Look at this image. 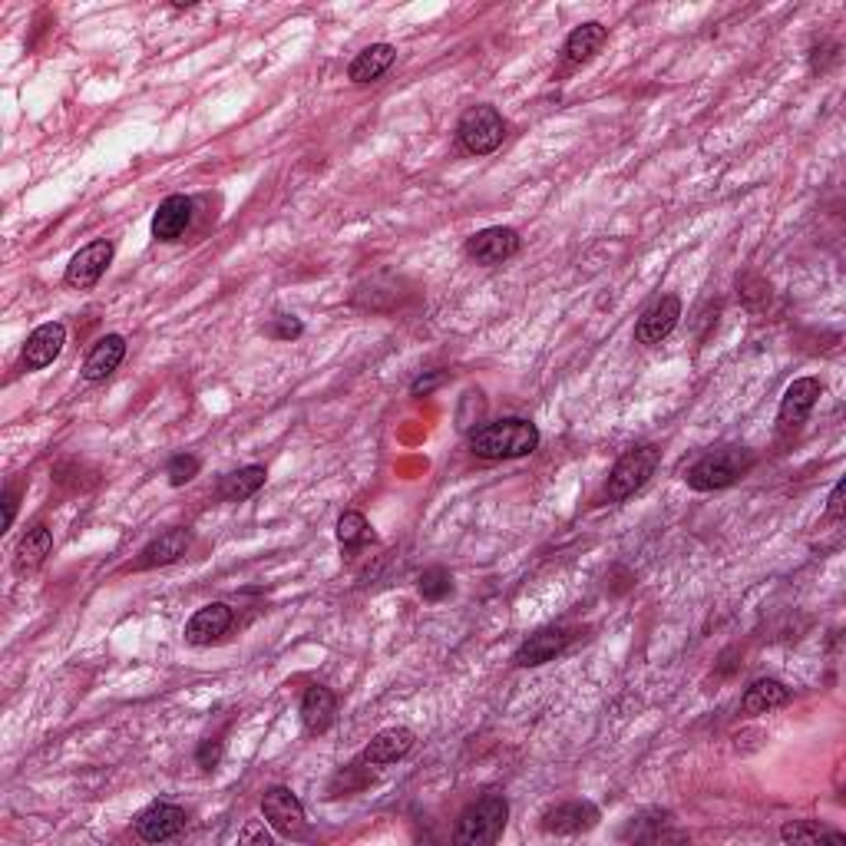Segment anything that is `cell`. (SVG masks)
Listing matches in <instances>:
<instances>
[{
	"label": "cell",
	"mask_w": 846,
	"mask_h": 846,
	"mask_svg": "<svg viewBox=\"0 0 846 846\" xmlns=\"http://www.w3.org/2000/svg\"><path fill=\"white\" fill-rule=\"evenodd\" d=\"M265 479H269L265 466H241V469L222 476V482H218V500H225V503H246V500H252V497L265 487Z\"/></svg>",
	"instance_id": "603a6c76"
},
{
	"label": "cell",
	"mask_w": 846,
	"mask_h": 846,
	"mask_svg": "<svg viewBox=\"0 0 846 846\" xmlns=\"http://www.w3.org/2000/svg\"><path fill=\"white\" fill-rule=\"evenodd\" d=\"M199 466H202V463H199L195 453H179V456L169 460L166 476H169L172 487H186V482H192V479L199 476Z\"/></svg>",
	"instance_id": "f546056e"
},
{
	"label": "cell",
	"mask_w": 846,
	"mask_h": 846,
	"mask_svg": "<svg viewBox=\"0 0 846 846\" xmlns=\"http://www.w3.org/2000/svg\"><path fill=\"white\" fill-rule=\"evenodd\" d=\"M820 394H823V384L817 378H797L784 391V401H781V414H777L781 430H797L800 424H807V417L817 407Z\"/></svg>",
	"instance_id": "8fae6325"
},
{
	"label": "cell",
	"mask_w": 846,
	"mask_h": 846,
	"mask_svg": "<svg viewBox=\"0 0 846 846\" xmlns=\"http://www.w3.org/2000/svg\"><path fill=\"white\" fill-rule=\"evenodd\" d=\"M598 823V807L592 800H565L543 813V830L556 836H575Z\"/></svg>",
	"instance_id": "9c48e42d"
},
{
	"label": "cell",
	"mask_w": 846,
	"mask_h": 846,
	"mask_svg": "<svg viewBox=\"0 0 846 846\" xmlns=\"http://www.w3.org/2000/svg\"><path fill=\"white\" fill-rule=\"evenodd\" d=\"M450 592H453V579H450L446 569L433 565V569H427V572L420 575V595H424L427 601H440V598H446Z\"/></svg>",
	"instance_id": "f1b7e54d"
},
{
	"label": "cell",
	"mask_w": 846,
	"mask_h": 846,
	"mask_svg": "<svg viewBox=\"0 0 846 846\" xmlns=\"http://www.w3.org/2000/svg\"><path fill=\"white\" fill-rule=\"evenodd\" d=\"M337 539H341V546H347V549H354V546H360V543H368L371 539V526H368V520H365V513H344L341 520H337Z\"/></svg>",
	"instance_id": "83f0119b"
},
{
	"label": "cell",
	"mask_w": 846,
	"mask_h": 846,
	"mask_svg": "<svg viewBox=\"0 0 846 846\" xmlns=\"http://www.w3.org/2000/svg\"><path fill=\"white\" fill-rule=\"evenodd\" d=\"M503 136H507V123L497 106L490 103H479V106H469L460 123H456V140L463 143L466 153L473 156H490L503 146Z\"/></svg>",
	"instance_id": "5b68a950"
},
{
	"label": "cell",
	"mask_w": 846,
	"mask_h": 846,
	"mask_svg": "<svg viewBox=\"0 0 846 846\" xmlns=\"http://www.w3.org/2000/svg\"><path fill=\"white\" fill-rule=\"evenodd\" d=\"M218 758H222V741H202V748H199V764H202L205 771H212V767L218 764Z\"/></svg>",
	"instance_id": "d6a6232c"
},
{
	"label": "cell",
	"mask_w": 846,
	"mask_h": 846,
	"mask_svg": "<svg viewBox=\"0 0 846 846\" xmlns=\"http://www.w3.org/2000/svg\"><path fill=\"white\" fill-rule=\"evenodd\" d=\"M334 714H337V698L334 691H327L324 684H311L301 698V724L308 735H324L331 724H334Z\"/></svg>",
	"instance_id": "44dd1931"
},
{
	"label": "cell",
	"mask_w": 846,
	"mask_h": 846,
	"mask_svg": "<svg viewBox=\"0 0 846 846\" xmlns=\"http://www.w3.org/2000/svg\"><path fill=\"white\" fill-rule=\"evenodd\" d=\"M63 344H67V327H63L60 321H47V324L34 327V334H31L27 344H24V368H27V371H44V368H50L53 360L60 357Z\"/></svg>",
	"instance_id": "7c38bea8"
},
{
	"label": "cell",
	"mask_w": 846,
	"mask_h": 846,
	"mask_svg": "<svg viewBox=\"0 0 846 846\" xmlns=\"http://www.w3.org/2000/svg\"><path fill=\"white\" fill-rule=\"evenodd\" d=\"M50 549H53V533H50L47 526H34V529H31V533L21 539V546H17V556H14V572H17V575L37 572V569L47 562Z\"/></svg>",
	"instance_id": "cb8c5ba5"
},
{
	"label": "cell",
	"mask_w": 846,
	"mask_h": 846,
	"mask_svg": "<svg viewBox=\"0 0 846 846\" xmlns=\"http://www.w3.org/2000/svg\"><path fill=\"white\" fill-rule=\"evenodd\" d=\"M269 334H272V337H282V341L298 337V334H301V321H295V318L282 314V318H275V324L269 327Z\"/></svg>",
	"instance_id": "4dcf8cb0"
},
{
	"label": "cell",
	"mask_w": 846,
	"mask_h": 846,
	"mask_svg": "<svg viewBox=\"0 0 846 846\" xmlns=\"http://www.w3.org/2000/svg\"><path fill=\"white\" fill-rule=\"evenodd\" d=\"M235 616L225 601H212V606H202L189 622H186V642L195 648H205L212 642H218L222 635H228Z\"/></svg>",
	"instance_id": "5bb4252c"
},
{
	"label": "cell",
	"mask_w": 846,
	"mask_h": 846,
	"mask_svg": "<svg viewBox=\"0 0 846 846\" xmlns=\"http://www.w3.org/2000/svg\"><path fill=\"white\" fill-rule=\"evenodd\" d=\"M127 357V337L123 334H106L93 344V350L86 354L83 360V381L90 384H99L106 381L119 365H123Z\"/></svg>",
	"instance_id": "9a60e30c"
},
{
	"label": "cell",
	"mask_w": 846,
	"mask_h": 846,
	"mask_svg": "<svg viewBox=\"0 0 846 846\" xmlns=\"http://www.w3.org/2000/svg\"><path fill=\"white\" fill-rule=\"evenodd\" d=\"M790 701V688L777 678H758L748 691H744V714H767L774 707H784Z\"/></svg>",
	"instance_id": "d4e9b609"
},
{
	"label": "cell",
	"mask_w": 846,
	"mask_h": 846,
	"mask_svg": "<svg viewBox=\"0 0 846 846\" xmlns=\"http://www.w3.org/2000/svg\"><path fill=\"white\" fill-rule=\"evenodd\" d=\"M371 781H374V774H371V764L357 758V761H350L344 771H337V774L331 777V787H327V794H331V797H347V794H357V790L371 787Z\"/></svg>",
	"instance_id": "4316f807"
},
{
	"label": "cell",
	"mask_w": 846,
	"mask_h": 846,
	"mask_svg": "<svg viewBox=\"0 0 846 846\" xmlns=\"http://www.w3.org/2000/svg\"><path fill=\"white\" fill-rule=\"evenodd\" d=\"M394 60H397V47L394 44H371V47H365L350 60L347 80L350 83H374V80H381L394 67Z\"/></svg>",
	"instance_id": "7402d4cb"
},
{
	"label": "cell",
	"mask_w": 846,
	"mask_h": 846,
	"mask_svg": "<svg viewBox=\"0 0 846 846\" xmlns=\"http://www.w3.org/2000/svg\"><path fill=\"white\" fill-rule=\"evenodd\" d=\"M182 826H186V810L176 807V803H163V800L153 803V807H146V810L136 817V833H140V839H146V843H166V839L179 836Z\"/></svg>",
	"instance_id": "4fadbf2b"
},
{
	"label": "cell",
	"mask_w": 846,
	"mask_h": 846,
	"mask_svg": "<svg viewBox=\"0 0 846 846\" xmlns=\"http://www.w3.org/2000/svg\"><path fill=\"white\" fill-rule=\"evenodd\" d=\"M678 318H681V301L675 295H662L658 301H652L639 324H635V341L639 344H662L675 327H678Z\"/></svg>",
	"instance_id": "30bf717a"
},
{
	"label": "cell",
	"mask_w": 846,
	"mask_h": 846,
	"mask_svg": "<svg viewBox=\"0 0 846 846\" xmlns=\"http://www.w3.org/2000/svg\"><path fill=\"white\" fill-rule=\"evenodd\" d=\"M658 460H662L658 446H639V450L622 453L619 463L609 473V482H606V493H601V500H606V503H625L629 497H635L645 487V482L655 476Z\"/></svg>",
	"instance_id": "277c9868"
},
{
	"label": "cell",
	"mask_w": 846,
	"mask_h": 846,
	"mask_svg": "<svg viewBox=\"0 0 846 846\" xmlns=\"http://www.w3.org/2000/svg\"><path fill=\"white\" fill-rule=\"evenodd\" d=\"M754 466V453L744 446H724L714 453H704L698 463L688 466L684 482L698 493H714V490H728L735 482Z\"/></svg>",
	"instance_id": "7a4b0ae2"
},
{
	"label": "cell",
	"mask_w": 846,
	"mask_h": 846,
	"mask_svg": "<svg viewBox=\"0 0 846 846\" xmlns=\"http://www.w3.org/2000/svg\"><path fill=\"white\" fill-rule=\"evenodd\" d=\"M440 381H443V374H430V378H420V381H417V384L410 388V394H414V397H427V394H430V391H433V388H437Z\"/></svg>",
	"instance_id": "d590c367"
},
{
	"label": "cell",
	"mask_w": 846,
	"mask_h": 846,
	"mask_svg": "<svg viewBox=\"0 0 846 846\" xmlns=\"http://www.w3.org/2000/svg\"><path fill=\"white\" fill-rule=\"evenodd\" d=\"M539 427L523 417H507L469 433V450L479 460H520L536 453Z\"/></svg>",
	"instance_id": "6da1fadb"
},
{
	"label": "cell",
	"mask_w": 846,
	"mask_h": 846,
	"mask_svg": "<svg viewBox=\"0 0 846 846\" xmlns=\"http://www.w3.org/2000/svg\"><path fill=\"white\" fill-rule=\"evenodd\" d=\"M189 222H192V199L169 195L166 202H159V208L153 215V238L156 241H179L186 235Z\"/></svg>",
	"instance_id": "d6986e66"
},
{
	"label": "cell",
	"mask_w": 846,
	"mask_h": 846,
	"mask_svg": "<svg viewBox=\"0 0 846 846\" xmlns=\"http://www.w3.org/2000/svg\"><path fill=\"white\" fill-rule=\"evenodd\" d=\"M606 40H609V27H606V24H598V21L579 24V27L565 37V44H562V63H565V70H575V67L588 63L601 47H606Z\"/></svg>",
	"instance_id": "ac0fdd59"
},
{
	"label": "cell",
	"mask_w": 846,
	"mask_h": 846,
	"mask_svg": "<svg viewBox=\"0 0 846 846\" xmlns=\"http://www.w3.org/2000/svg\"><path fill=\"white\" fill-rule=\"evenodd\" d=\"M569 642H572V635L565 629H543L516 648L513 662H516V668H539V665L552 662L556 655H562L569 648Z\"/></svg>",
	"instance_id": "e0dca14e"
},
{
	"label": "cell",
	"mask_w": 846,
	"mask_h": 846,
	"mask_svg": "<svg viewBox=\"0 0 846 846\" xmlns=\"http://www.w3.org/2000/svg\"><path fill=\"white\" fill-rule=\"evenodd\" d=\"M14 516H17V493L8 487V490H4V529L14 526Z\"/></svg>",
	"instance_id": "e575fe53"
},
{
	"label": "cell",
	"mask_w": 846,
	"mask_h": 846,
	"mask_svg": "<svg viewBox=\"0 0 846 846\" xmlns=\"http://www.w3.org/2000/svg\"><path fill=\"white\" fill-rule=\"evenodd\" d=\"M262 813L269 826L282 836H301L308 820H305V803L298 800L295 790L288 787H269L262 794Z\"/></svg>",
	"instance_id": "52a82bcc"
},
{
	"label": "cell",
	"mask_w": 846,
	"mask_h": 846,
	"mask_svg": "<svg viewBox=\"0 0 846 846\" xmlns=\"http://www.w3.org/2000/svg\"><path fill=\"white\" fill-rule=\"evenodd\" d=\"M414 744H417V738L410 728H388L368 741V748L360 751V761H368L371 767H388V764H397L401 758H407L414 751Z\"/></svg>",
	"instance_id": "2e32d148"
},
{
	"label": "cell",
	"mask_w": 846,
	"mask_h": 846,
	"mask_svg": "<svg viewBox=\"0 0 846 846\" xmlns=\"http://www.w3.org/2000/svg\"><path fill=\"white\" fill-rule=\"evenodd\" d=\"M189 546H192V533H189V529H182V526H176V529H169V533L156 536V539L140 552L136 569H159V565H172V562H179V559L189 552Z\"/></svg>",
	"instance_id": "ffe728a7"
},
{
	"label": "cell",
	"mask_w": 846,
	"mask_h": 846,
	"mask_svg": "<svg viewBox=\"0 0 846 846\" xmlns=\"http://www.w3.org/2000/svg\"><path fill=\"white\" fill-rule=\"evenodd\" d=\"M523 246V238L510 225H490L466 238V255L479 265H503L510 262Z\"/></svg>",
	"instance_id": "8992f818"
},
{
	"label": "cell",
	"mask_w": 846,
	"mask_h": 846,
	"mask_svg": "<svg viewBox=\"0 0 846 846\" xmlns=\"http://www.w3.org/2000/svg\"><path fill=\"white\" fill-rule=\"evenodd\" d=\"M781 839L784 843H820V839H833V843H843L846 836L820 820H790L781 826Z\"/></svg>",
	"instance_id": "484cf974"
},
{
	"label": "cell",
	"mask_w": 846,
	"mask_h": 846,
	"mask_svg": "<svg viewBox=\"0 0 846 846\" xmlns=\"http://www.w3.org/2000/svg\"><path fill=\"white\" fill-rule=\"evenodd\" d=\"M507 823H510V800L503 794H487L460 813L453 843L456 846H490L503 836Z\"/></svg>",
	"instance_id": "3957f363"
},
{
	"label": "cell",
	"mask_w": 846,
	"mask_h": 846,
	"mask_svg": "<svg viewBox=\"0 0 846 846\" xmlns=\"http://www.w3.org/2000/svg\"><path fill=\"white\" fill-rule=\"evenodd\" d=\"M112 252H116V246H112L109 238L90 241L86 249H80V252L70 259L63 282H67L70 288H80V291L93 288V285L106 275V269H109V262H112Z\"/></svg>",
	"instance_id": "ba28073f"
},
{
	"label": "cell",
	"mask_w": 846,
	"mask_h": 846,
	"mask_svg": "<svg viewBox=\"0 0 846 846\" xmlns=\"http://www.w3.org/2000/svg\"><path fill=\"white\" fill-rule=\"evenodd\" d=\"M238 839H241V843H262V846H269V843H272V833H269L262 823H249L246 830H241Z\"/></svg>",
	"instance_id": "836d02e7"
},
{
	"label": "cell",
	"mask_w": 846,
	"mask_h": 846,
	"mask_svg": "<svg viewBox=\"0 0 846 846\" xmlns=\"http://www.w3.org/2000/svg\"><path fill=\"white\" fill-rule=\"evenodd\" d=\"M843 497H846V482L839 479L833 487V493H830V503H826V520H843V510H846Z\"/></svg>",
	"instance_id": "1f68e13d"
}]
</instances>
